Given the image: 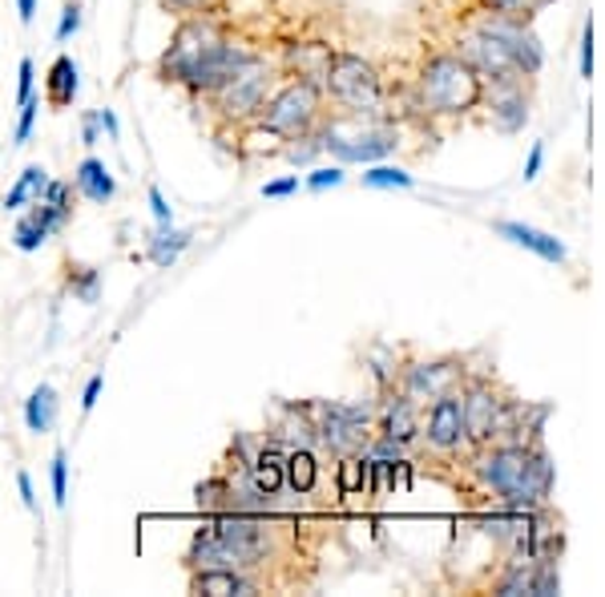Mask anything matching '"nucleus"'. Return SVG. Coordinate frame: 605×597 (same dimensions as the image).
<instances>
[{
  "mask_svg": "<svg viewBox=\"0 0 605 597\" xmlns=\"http://www.w3.org/2000/svg\"><path fill=\"white\" fill-rule=\"evenodd\" d=\"M190 589L210 597H226V594H255L258 586L243 569H202V574L190 577Z\"/></svg>",
  "mask_w": 605,
  "mask_h": 597,
  "instance_id": "obj_15",
  "label": "nucleus"
},
{
  "mask_svg": "<svg viewBox=\"0 0 605 597\" xmlns=\"http://www.w3.org/2000/svg\"><path fill=\"white\" fill-rule=\"evenodd\" d=\"M363 186H372V190H388V186H412V174H404L400 166H372L368 174H363Z\"/></svg>",
  "mask_w": 605,
  "mask_h": 597,
  "instance_id": "obj_27",
  "label": "nucleus"
},
{
  "mask_svg": "<svg viewBox=\"0 0 605 597\" xmlns=\"http://www.w3.org/2000/svg\"><path fill=\"white\" fill-rule=\"evenodd\" d=\"M311 424H315V436H319L331 452H339V457H355V452H363L368 440H372L368 416H363L360 408L319 404V408H311Z\"/></svg>",
  "mask_w": 605,
  "mask_h": 597,
  "instance_id": "obj_6",
  "label": "nucleus"
},
{
  "mask_svg": "<svg viewBox=\"0 0 605 597\" xmlns=\"http://www.w3.org/2000/svg\"><path fill=\"white\" fill-rule=\"evenodd\" d=\"M460 408H465V436L473 445H489L492 436H501L505 424H509L505 399L497 396L485 380H473V384H468V392L460 396Z\"/></svg>",
  "mask_w": 605,
  "mask_h": 597,
  "instance_id": "obj_9",
  "label": "nucleus"
},
{
  "mask_svg": "<svg viewBox=\"0 0 605 597\" xmlns=\"http://www.w3.org/2000/svg\"><path fill=\"white\" fill-rule=\"evenodd\" d=\"M287 484H291L295 492H311L315 489V477H319V465H315V457L307 452V448H295L291 457H287Z\"/></svg>",
  "mask_w": 605,
  "mask_h": 597,
  "instance_id": "obj_22",
  "label": "nucleus"
},
{
  "mask_svg": "<svg viewBox=\"0 0 605 597\" xmlns=\"http://www.w3.org/2000/svg\"><path fill=\"white\" fill-rule=\"evenodd\" d=\"M420 102L432 114H465L480 102V73L456 53L432 57L420 73Z\"/></svg>",
  "mask_w": 605,
  "mask_h": 597,
  "instance_id": "obj_2",
  "label": "nucleus"
},
{
  "mask_svg": "<svg viewBox=\"0 0 605 597\" xmlns=\"http://www.w3.org/2000/svg\"><path fill=\"white\" fill-rule=\"evenodd\" d=\"M97 138V118H89L85 121V141H94Z\"/></svg>",
  "mask_w": 605,
  "mask_h": 597,
  "instance_id": "obj_45",
  "label": "nucleus"
},
{
  "mask_svg": "<svg viewBox=\"0 0 605 597\" xmlns=\"http://www.w3.org/2000/svg\"><path fill=\"white\" fill-rule=\"evenodd\" d=\"M33 97V61H21V89H17V106H24Z\"/></svg>",
  "mask_w": 605,
  "mask_h": 597,
  "instance_id": "obj_37",
  "label": "nucleus"
},
{
  "mask_svg": "<svg viewBox=\"0 0 605 597\" xmlns=\"http://www.w3.org/2000/svg\"><path fill=\"white\" fill-rule=\"evenodd\" d=\"M460 57L480 73V77H489V82H509L512 73H517V61H512V49L505 45L501 33H492L489 24H480L473 33L460 41Z\"/></svg>",
  "mask_w": 605,
  "mask_h": 597,
  "instance_id": "obj_10",
  "label": "nucleus"
},
{
  "mask_svg": "<svg viewBox=\"0 0 605 597\" xmlns=\"http://www.w3.org/2000/svg\"><path fill=\"white\" fill-rule=\"evenodd\" d=\"M541 162H545V141H537L533 153H529V162H524V182H533L541 174Z\"/></svg>",
  "mask_w": 605,
  "mask_h": 597,
  "instance_id": "obj_38",
  "label": "nucleus"
},
{
  "mask_svg": "<svg viewBox=\"0 0 605 597\" xmlns=\"http://www.w3.org/2000/svg\"><path fill=\"white\" fill-rule=\"evenodd\" d=\"M53 408H57L53 387L41 384L33 392V399H29V408H24V416H29V428H33V433H49V428H53Z\"/></svg>",
  "mask_w": 605,
  "mask_h": 597,
  "instance_id": "obj_23",
  "label": "nucleus"
},
{
  "mask_svg": "<svg viewBox=\"0 0 605 597\" xmlns=\"http://www.w3.org/2000/svg\"><path fill=\"white\" fill-rule=\"evenodd\" d=\"M190 238H194L190 231H162V235H158V238L150 243V258L166 267V263H174V258L182 255V250H187Z\"/></svg>",
  "mask_w": 605,
  "mask_h": 597,
  "instance_id": "obj_25",
  "label": "nucleus"
},
{
  "mask_svg": "<svg viewBox=\"0 0 605 597\" xmlns=\"http://www.w3.org/2000/svg\"><path fill=\"white\" fill-rule=\"evenodd\" d=\"M49 186V174H45V166H29V170H24L21 174V182H17V186L9 190V194H4V211H21L24 202L33 199H41V190Z\"/></svg>",
  "mask_w": 605,
  "mask_h": 597,
  "instance_id": "obj_21",
  "label": "nucleus"
},
{
  "mask_svg": "<svg viewBox=\"0 0 605 597\" xmlns=\"http://www.w3.org/2000/svg\"><path fill=\"white\" fill-rule=\"evenodd\" d=\"M485 489L505 497L509 509H537L553 489V465L541 448L501 445L477 465Z\"/></svg>",
  "mask_w": 605,
  "mask_h": 597,
  "instance_id": "obj_1",
  "label": "nucleus"
},
{
  "mask_svg": "<svg viewBox=\"0 0 605 597\" xmlns=\"http://www.w3.org/2000/svg\"><path fill=\"white\" fill-rule=\"evenodd\" d=\"M17 489H21V501L24 509H36V497H33V480H29V472H17Z\"/></svg>",
  "mask_w": 605,
  "mask_h": 597,
  "instance_id": "obj_40",
  "label": "nucleus"
},
{
  "mask_svg": "<svg viewBox=\"0 0 605 597\" xmlns=\"http://www.w3.org/2000/svg\"><path fill=\"white\" fill-rule=\"evenodd\" d=\"M73 97H77V65L73 57H57L49 65V77H45V102L49 106H73Z\"/></svg>",
  "mask_w": 605,
  "mask_h": 597,
  "instance_id": "obj_17",
  "label": "nucleus"
},
{
  "mask_svg": "<svg viewBox=\"0 0 605 597\" xmlns=\"http://www.w3.org/2000/svg\"><path fill=\"white\" fill-rule=\"evenodd\" d=\"M166 4H174V9H187V12H194V9H206L210 0H166Z\"/></svg>",
  "mask_w": 605,
  "mask_h": 597,
  "instance_id": "obj_44",
  "label": "nucleus"
},
{
  "mask_svg": "<svg viewBox=\"0 0 605 597\" xmlns=\"http://www.w3.org/2000/svg\"><path fill=\"white\" fill-rule=\"evenodd\" d=\"M45 238H49V231L36 223L33 214H29V218H21V226H17V246H21V250H36V246L45 243Z\"/></svg>",
  "mask_w": 605,
  "mask_h": 597,
  "instance_id": "obj_30",
  "label": "nucleus"
},
{
  "mask_svg": "<svg viewBox=\"0 0 605 597\" xmlns=\"http://www.w3.org/2000/svg\"><path fill=\"white\" fill-rule=\"evenodd\" d=\"M323 85L331 89V97H336L339 106H348V109L380 106V77H375L372 65L363 57H355V53H336L331 65H327Z\"/></svg>",
  "mask_w": 605,
  "mask_h": 597,
  "instance_id": "obj_5",
  "label": "nucleus"
},
{
  "mask_svg": "<svg viewBox=\"0 0 605 597\" xmlns=\"http://www.w3.org/2000/svg\"><path fill=\"white\" fill-rule=\"evenodd\" d=\"M267 94H270V65L258 57H246L234 70L231 82H222L210 97H214V106H219V114L226 121H251L263 114Z\"/></svg>",
  "mask_w": 605,
  "mask_h": 597,
  "instance_id": "obj_3",
  "label": "nucleus"
},
{
  "mask_svg": "<svg viewBox=\"0 0 605 597\" xmlns=\"http://www.w3.org/2000/svg\"><path fill=\"white\" fill-rule=\"evenodd\" d=\"M17 9H21V21H24V24H33V17H36V0H17Z\"/></svg>",
  "mask_w": 605,
  "mask_h": 597,
  "instance_id": "obj_43",
  "label": "nucleus"
},
{
  "mask_svg": "<svg viewBox=\"0 0 605 597\" xmlns=\"http://www.w3.org/2000/svg\"><path fill=\"white\" fill-rule=\"evenodd\" d=\"M102 384H105V375H94L89 384H85V396H82V408L89 412L97 404V396H102Z\"/></svg>",
  "mask_w": 605,
  "mask_h": 597,
  "instance_id": "obj_41",
  "label": "nucleus"
},
{
  "mask_svg": "<svg viewBox=\"0 0 605 597\" xmlns=\"http://www.w3.org/2000/svg\"><path fill=\"white\" fill-rule=\"evenodd\" d=\"M210 529L219 533L226 545H231L246 565H255L267 557L270 550V529L258 513H243V509H226V513H214Z\"/></svg>",
  "mask_w": 605,
  "mask_h": 597,
  "instance_id": "obj_8",
  "label": "nucleus"
},
{
  "mask_svg": "<svg viewBox=\"0 0 605 597\" xmlns=\"http://www.w3.org/2000/svg\"><path fill=\"white\" fill-rule=\"evenodd\" d=\"M384 440H392V445H404V440H412L416 436V399L400 396L396 404H388L384 412Z\"/></svg>",
  "mask_w": 605,
  "mask_h": 597,
  "instance_id": "obj_19",
  "label": "nucleus"
},
{
  "mask_svg": "<svg viewBox=\"0 0 605 597\" xmlns=\"http://www.w3.org/2000/svg\"><path fill=\"white\" fill-rule=\"evenodd\" d=\"M582 77L585 82L594 77V21H585V33H582Z\"/></svg>",
  "mask_w": 605,
  "mask_h": 597,
  "instance_id": "obj_33",
  "label": "nucleus"
},
{
  "mask_svg": "<svg viewBox=\"0 0 605 597\" xmlns=\"http://www.w3.org/2000/svg\"><path fill=\"white\" fill-rule=\"evenodd\" d=\"M339 182H343V170H339V166H323V170H315V174L307 178V186H311V190L339 186Z\"/></svg>",
  "mask_w": 605,
  "mask_h": 597,
  "instance_id": "obj_34",
  "label": "nucleus"
},
{
  "mask_svg": "<svg viewBox=\"0 0 605 597\" xmlns=\"http://www.w3.org/2000/svg\"><path fill=\"white\" fill-rule=\"evenodd\" d=\"M295 190H299V174L279 178V182H267V186H263V199H287V194H295Z\"/></svg>",
  "mask_w": 605,
  "mask_h": 597,
  "instance_id": "obj_36",
  "label": "nucleus"
},
{
  "mask_svg": "<svg viewBox=\"0 0 605 597\" xmlns=\"http://www.w3.org/2000/svg\"><path fill=\"white\" fill-rule=\"evenodd\" d=\"M497 17H509V21H524V17H533L545 0H485Z\"/></svg>",
  "mask_w": 605,
  "mask_h": 597,
  "instance_id": "obj_29",
  "label": "nucleus"
},
{
  "mask_svg": "<svg viewBox=\"0 0 605 597\" xmlns=\"http://www.w3.org/2000/svg\"><path fill=\"white\" fill-rule=\"evenodd\" d=\"M77 29H82V4L70 0V4H65V17H61V24H57V41H70Z\"/></svg>",
  "mask_w": 605,
  "mask_h": 597,
  "instance_id": "obj_31",
  "label": "nucleus"
},
{
  "mask_svg": "<svg viewBox=\"0 0 605 597\" xmlns=\"http://www.w3.org/2000/svg\"><path fill=\"white\" fill-rule=\"evenodd\" d=\"M283 465H287V457H283L275 445H267L263 452H255V457H251V480H255V489L267 492V497H275V492L287 484V469H283Z\"/></svg>",
  "mask_w": 605,
  "mask_h": 597,
  "instance_id": "obj_16",
  "label": "nucleus"
},
{
  "mask_svg": "<svg viewBox=\"0 0 605 597\" xmlns=\"http://www.w3.org/2000/svg\"><path fill=\"white\" fill-rule=\"evenodd\" d=\"M497 231H501L509 243L541 255L545 263H565V246H561L553 235H545V231H533V226H524V223H497Z\"/></svg>",
  "mask_w": 605,
  "mask_h": 597,
  "instance_id": "obj_14",
  "label": "nucleus"
},
{
  "mask_svg": "<svg viewBox=\"0 0 605 597\" xmlns=\"http://www.w3.org/2000/svg\"><path fill=\"white\" fill-rule=\"evenodd\" d=\"M65 469H70V465H65V452H57V457H53V501L57 504H65V497H70V489H65Z\"/></svg>",
  "mask_w": 605,
  "mask_h": 597,
  "instance_id": "obj_35",
  "label": "nucleus"
},
{
  "mask_svg": "<svg viewBox=\"0 0 605 597\" xmlns=\"http://www.w3.org/2000/svg\"><path fill=\"white\" fill-rule=\"evenodd\" d=\"M194 501H199V509H206V513H226V509H231V480L214 477L206 480V484H199V489H194Z\"/></svg>",
  "mask_w": 605,
  "mask_h": 597,
  "instance_id": "obj_24",
  "label": "nucleus"
},
{
  "mask_svg": "<svg viewBox=\"0 0 605 597\" xmlns=\"http://www.w3.org/2000/svg\"><path fill=\"white\" fill-rule=\"evenodd\" d=\"M368 477H372V465L360 457H348L343 465H339V492H343V497L360 492L363 484H368Z\"/></svg>",
  "mask_w": 605,
  "mask_h": 597,
  "instance_id": "obj_26",
  "label": "nucleus"
},
{
  "mask_svg": "<svg viewBox=\"0 0 605 597\" xmlns=\"http://www.w3.org/2000/svg\"><path fill=\"white\" fill-rule=\"evenodd\" d=\"M492 118H497L501 129L524 126V102L521 97H501V102H492Z\"/></svg>",
  "mask_w": 605,
  "mask_h": 597,
  "instance_id": "obj_28",
  "label": "nucleus"
},
{
  "mask_svg": "<svg viewBox=\"0 0 605 597\" xmlns=\"http://www.w3.org/2000/svg\"><path fill=\"white\" fill-rule=\"evenodd\" d=\"M150 206H153V218H158L162 226H170V218H174V214H170V206H166L162 190H158V186H150Z\"/></svg>",
  "mask_w": 605,
  "mask_h": 597,
  "instance_id": "obj_39",
  "label": "nucleus"
},
{
  "mask_svg": "<svg viewBox=\"0 0 605 597\" xmlns=\"http://www.w3.org/2000/svg\"><path fill=\"white\" fill-rule=\"evenodd\" d=\"M97 121H102V126L109 129V138H117V134H121V129H117V118H114V109H102V114H97Z\"/></svg>",
  "mask_w": 605,
  "mask_h": 597,
  "instance_id": "obj_42",
  "label": "nucleus"
},
{
  "mask_svg": "<svg viewBox=\"0 0 605 597\" xmlns=\"http://www.w3.org/2000/svg\"><path fill=\"white\" fill-rule=\"evenodd\" d=\"M36 109H41V102H36V97H29V102L21 106V121H17V134H12L17 141H29V134H33V121H36Z\"/></svg>",
  "mask_w": 605,
  "mask_h": 597,
  "instance_id": "obj_32",
  "label": "nucleus"
},
{
  "mask_svg": "<svg viewBox=\"0 0 605 597\" xmlns=\"http://www.w3.org/2000/svg\"><path fill=\"white\" fill-rule=\"evenodd\" d=\"M465 408H460V392H448V396L432 399L428 408V445L441 448V452H453V448L465 445Z\"/></svg>",
  "mask_w": 605,
  "mask_h": 597,
  "instance_id": "obj_12",
  "label": "nucleus"
},
{
  "mask_svg": "<svg viewBox=\"0 0 605 597\" xmlns=\"http://www.w3.org/2000/svg\"><path fill=\"white\" fill-rule=\"evenodd\" d=\"M460 380H465V363L460 360L412 363V367H407V392L404 396L416 399V404H424V399H441V396H448V392H456Z\"/></svg>",
  "mask_w": 605,
  "mask_h": 597,
  "instance_id": "obj_11",
  "label": "nucleus"
},
{
  "mask_svg": "<svg viewBox=\"0 0 605 597\" xmlns=\"http://www.w3.org/2000/svg\"><path fill=\"white\" fill-rule=\"evenodd\" d=\"M323 146L336 158H343V162H375V158H384V153L396 150V138H388V134H375V138H336V134H327Z\"/></svg>",
  "mask_w": 605,
  "mask_h": 597,
  "instance_id": "obj_13",
  "label": "nucleus"
},
{
  "mask_svg": "<svg viewBox=\"0 0 605 597\" xmlns=\"http://www.w3.org/2000/svg\"><path fill=\"white\" fill-rule=\"evenodd\" d=\"M77 190H82L89 202H109L114 199V178H109V170H105L97 158H85L82 166H77Z\"/></svg>",
  "mask_w": 605,
  "mask_h": 597,
  "instance_id": "obj_20",
  "label": "nucleus"
},
{
  "mask_svg": "<svg viewBox=\"0 0 605 597\" xmlns=\"http://www.w3.org/2000/svg\"><path fill=\"white\" fill-rule=\"evenodd\" d=\"M331 45H299V49H291L287 53V65H291L295 73H299L302 82H323L327 77V65H331Z\"/></svg>",
  "mask_w": 605,
  "mask_h": 597,
  "instance_id": "obj_18",
  "label": "nucleus"
},
{
  "mask_svg": "<svg viewBox=\"0 0 605 597\" xmlns=\"http://www.w3.org/2000/svg\"><path fill=\"white\" fill-rule=\"evenodd\" d=\"M319 118V85L315 82H287L275 97H267V106L258 114V121L267 129H275L279 138H299L315 126Z\"/></svg>",
  "mask_w": 605,
  "mask_h": 597,
  "instance_id": "obj_4",
  "label": "nucleus"
},
{
  "mask_svg": "<svg viewBox=\"0 0 605 597\" xmlns=\"http://www.w3.org/2000/svg\"><path fill=\"white\" fill-rule=\"evenodd\" d=\"M219 41H222V33L210 21H187L174 33V45L166 49V57H162V65H158V70H162L166 82H182V85H187L190 70H194V65H199V61L206 57V53L219 45Z\"/></svg>",
  "mask_w": 605,
  "mask_h": 597,
  "instance_id": "obj_7",
  "label": "nucleus"
}]
</instances>
